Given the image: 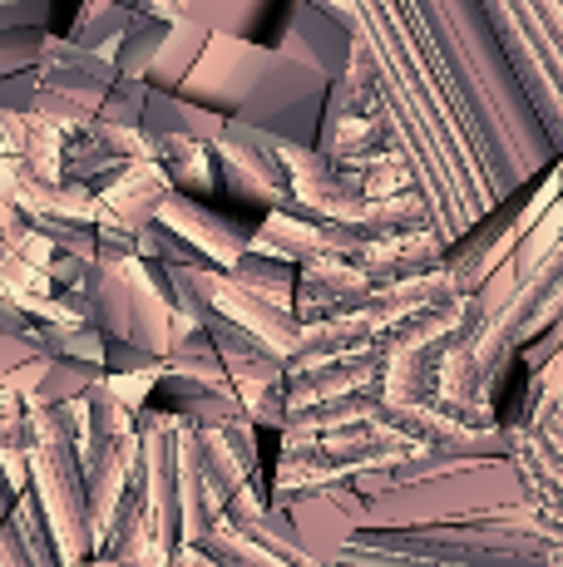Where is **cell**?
I'll return each mask as SVG.
<instances>
[{
    "label": "cell",
    "mask_w": 563,
    "mask_h": 567,
    "mask_svg": "<svg viewBox=\"0 0 563 567\" xmlns=\"http://www.w3.org/2000/svg\"><path fill=\"white\" fill-rule=\"evenodd\" d=\"M158 365V355H149L144 346L124 341V336H104V370H144Z\"/></svg>",
    "instance_id": "ffe728a7"
},
{
    "label": "cell",
    "mask_w": 563,
    "mask_h": 567,
    "mask_svg": "<svg viewBox=\"0 0 563 567\" xmlns=\"http://www.w3.org/2000/svg\"><path fill=\"white\" fill-rule=\"evenodd\" d=\"M30 494H35L40 514L55 533L60 563H84L94 558V528H90V504H84V474H80V450H74L70 430L60 420V405H30Z\"/></svg>",
    "instance_id": "7a4b0ae2"
},
{
    "label": "cell",
    "mask_w": 563,
    "mask_h": 567,
    "mask_svg": "<svg viewBox=\"0 0 563 567\" xmlns=\"http://www.w3.org/2000/svg\"><path fill=\"white\" fill-rule=\"evenodd\" d=\"M158 375H164V361H158V365H144V370H110V375H104V385H110L114 395L139 414V410L149 405V395L158 390Z\"/></svg>",
    "instance_id": "e0dca14e"
},
{
    "label": "cell",
    "mask_w": 563,
    "mask_h": 567,
    "mask_svg": "<svg viewBox=\"0 0 563 567\" xmlns=\"http://www.w3.org/2000/svg\"><path fill=\"white\" fill-rule=\"evenodd\" d=\"M104 375H110V370L94 365V361H74V355H35V361H25L20 370H10L0 385L20 390L30 405H70V400L90 395Z\"/></svg>",
    "instance_id": "9c48e42d"
},
{
    "label": "cell",
    "mask_w": 563,
    "mask_h": 567,
    "mask_svg": "<svg viewBox=\"0 0 563 567\" xmlns=\"http://www.w3.org/2000/svg\"><path fill=\"white\" fill-rule=\"evenodd\" d=\"M0 567H35V558H30V548L20 543V533H16V523H0Z\"/></svg>",
    "instance_id": "7402d4cb"
},
{
    "label": "cell",
    "mask_w": 563,
    "mask_h": 567,
    "mask_svg": "<svg viewBox=\"0 0 563 567\" xmlns=\"http://www.w3.org/2000/svg\"><path fill=\"white\" fill-rule=\"evenodd\" d=\"M519 10L524 25H519L514 74L544 118L549 138L563 148V0H519Z\"/></svg>",
    "instance_id": "277c9868"
},
{
    "label": "cell",
    "mask_w": 563,
    "mask_h": 567,
    "mask_svg": "<svg viewBox=\"0 0 563 567\" xmlns=\"http://www.w3.org/2000/svg\"><path fill=\"white\" fill-rule=\"evenodd\" d=\"M10 504H16V488H10V484H6V474H0V523H6Z\"/></svg>",
    "instance_id": "d4e9b609"
},
{
    "label": "cell",
    "mask_w": 563,
    "mask_h": 567,
    "mask_svg": "<svg viewBox=\"0 0 563 567\" xmlns=\"http://www.w3.org/2000/svg\"><path fill=\"white\" fill-rule=\"evenodd\" d=\"M139 468V424L124 434H90L80 444V474H84V504H90L94 548H104V533L119 508V494L129 488Z\"/></svg>",
    "instance_id": "5b68a950"
},
{
    "label": "cell",
    "mask_w": 563,
    "mask_h": 567,
    "mask_svg": "<svg viewBox=\"0 0 563 567\" xmlns=\"http://www.w3.org/2000/svg\"><path fill=\"white\" fill-rule=\"evenodd\" d=\"M0 474H6V484L16 488V494H25L30 488V450H0Z\"/></svg>",
    "instance_id": "603a6c76"
},
{
    "label": "cell",
    "mask_w": 563,
    "mask_h": 567,
    "mask_svg": "<svg viewBox=\"0 0 563 567\" xmlns=\"http://www.w3.org/2000/svg\"><path fill=\"white\" fill-rule=\"evenodd\" d=\"M35 355H40V346H35V336H30V326L25 331H0V380L25 361H35Z\"/></svg>",
    "instance_id": "d6986e66"
},
{
    "label": "cell",
    "mask_w": 563,
    "mask_h": 567,
    "mask_svg": "<svg viewBox=\"0 0 563 567\" xmlns=\"http://www.w3.org/2000/svg\"><path fill=\"white\" fill-rule=\"evenodd\" d=\"M267 6H273V0H188L183 16L198 20V25L213 30V35H247L253 40V30H257V20H263Z\"/></svg>",
    "instance_id": "7c38bea8"
},
{
    "label": "cell",
    "mask_w": 563,
    "mask_h": 567,
    "mask_svg": "<svg viewBox=\"0 0 563 567\" xmlns=\"http://www.w3.org/2000/svg\"><path fill=\"white\" fill-rule=\"evenodd\" d=\"M168 25H173L168 16H154L149 6H139L134 20L124 25V35H119L114 50H110L114 64H119V74H129V80H144L149 64H154V54H158V45H164Z\"/></svg>",
    "instance_id": "8fae6325"
},
{
    "label": "cell",
    "mask_w": 563,
    "mask_h": 567,
    "mask_svg": "<svg viewBox=\"0 0 563 567\" xmlns=\"http://www.w3.org/2000/svg\"><path fill=\"white\" fill-rule=\"evenodd\" d=\"M178 94L218 109L223 118L263 128L277 144H317L331 80L277 45H257L247 35H208Z\"/></svg>",
    "instance_id": "6da1fadb"
},
{
    "label": "cell",
    "mask_w": 563,
    "mask_h": 567,
    "mask_svg": "<svg viewBox=\"0 0 563 567\" xmlns=\"http://www.w3.org/2000/svg\"><path fill=\"white\" fill-rule=\"evenodd\" d=\"M70 567H119V563H110L104 553H94V558H84V563H70Z\"/></svg>",
    "instance_id": "484cf974"
},
{
    "label": "cell",
    "mask_w": 563,
    "mask_h": 567,
    "mask_svg": "<svg viewBox=\"0 0 563 567\" xmlns=\"http://www.w3.org/2000/svg\"><path fill=\"white\" fill-rule=\"evenodd\" d=\"M134 20V6H119V0H84L74 10V25H70V40L90 50H114V40L124 35V25Z\"/></svg>",
    "instance_id": "4fadbf2b"
},
{
    "label": "cell",
    "mask_w": 563,
    "mask_h": 567,
    "mask_svg": "<svg viewBox=\"0 0 563 567\" xmlns=\"http://www.w3.org/2000/svg\"><path fill=\"white\" fill-rule=\"evenodd\" d=\"M277 50L297 54L301 64L321 70L327 80H341L346 64H351L356 40H351V25H346L337 10L327 6V0H291Z\"/></svg>",
    "instance_id": "8992f818"
},
{
    "label": "cell",
    "mask_w": 563,
    "mask_h": 567,
    "mask_svg": "<svg viewBox=\"0 0 563 567\" xmlns=\"http://www.w3.org/2000/svg\"><path fill=\"white\" fill-rule=\"evenodd\" d=\"M35 70H16V74H0V109H10V114H30L35 109Z\"/></svg>",
    "instance_id": "ac0fdd59"
},
{
    "label": "cell",
    "mask_w": 563,
    "mask_h": 567,
    "mask_svg": "<svg viewBox=\"0 0 563 567\" xmlns=\"http://www.w3.org/2000/svg\"><path fill=\"white\" fill-rule=\"evenodd\" d=\"M35 430H30V400L20 390L0 385V450H30Z\"/></svg>",
    "instance_id": "2e32d148"
},
{
    "label": "cell",
    "mask_w": 563,
    "mask_h": 567,
    "mask_svg": "<svg viewBox=\"0 0 563 567\" xmlns=\"http://www.w3.org/2000/svg\"><path fill=\"white\" fill-rule=\"evenodd\" d=\"M173 188L164 163L158 158H134L114 173L110 183H100V213H94V227H124V233H139L144 223H154L158 203Z\"/></svg>",
    "instance_id": "ba28073f"
},
{
    "label": "cell",
    "mask_w": 563,
    "mask_h": 567,
    "mask_svg": "<svg viewBox=\"0 0 563 567\" xmlns=\"http://www.w3.org/2000/svg\"><path fill=\"white\" fill-rule=\"evenodd\" d=\"M104 558L119 563V567H173V548L149 528V523H139L129 538H119L114 548H104Z\"/></svg>",
    "instance_id": "5bb4252c"
},
{
    "label": "cell",
    "mask_w": 563,
    "mask_h": 567,
    "mask_svg": "<svg viewBox=\"0 0 563 567\" xmlns=\"http://www.w3.org/2000/svg\"><path fill=\"white\" fill-rule=\"evenodd\" d=\"M154 217L168 227V233H178L188 247H198L208 267H233V261L253 247V233H247V227H237L233 217L213 213L208 203H198L193 193H178V188L164 193V203H158Z\"/></svg>",
    "instance_id": "52a82bcc"
},
{
    "label": "cell",
    "mask_w": 563,
    "mask_h": 567,
    "mask_svg": "<svg viewBox=\"0 0 563 567\" xmlns=\"http://www.w3.org/2000/svg\"><path fill=\"white\" fill-rule=\"evenodd\" d=\"M144 100H149V80H129V74H119V80L110 84V94H104L100 114L104 124H144Z\"/></svg>",
    "instance_id": "9a60e30c"
},
{
    "label": "cell",
    "mask_w": 563,
    "mask_h": 567,
    "mask_svg": "<svg viewBox=\"0 0 563 567\" xmlns=\"http://www.w3.org/2000/svg\"><path fill=\"white\" fill-rule=\"evenodd\" d=\"M84 297H90V316L104 336H124L158 361L173 351V301L164 297L144 257H94Z\"/></svg>",
    "instance_id": "3957f363"
},
{
    "label": "cell",
    "mask_w": 563,
    "mask_h": 567,
    "mask_svg": "<svg viewBox=\"0 0 563 567\" xmlns=\"http://www.w3.org/2000/svg\"><path fill=\"white\" fill-rule=\"evenodd\" d=\"M208 35H213V30H203L198 20L173 16L164 45H158V54H154V64H149L144 80L154 84V90H178V84L188 80V70L198 64V54H203V45H208Z\"/></svg>",
    "instance_id": "30bf717a"
},
{
    "label": "cell",
    "mask_w": 563,
    "mask_h": 567,
    "mask_svg": "<svg viewBox=\"0 0 563 567\" xmlns=\"http://www.w3.org/2000/svg\"><path fill=\"white\" fill-rule=\"evenodd\" d=\"M25 124H30V114H10V109H0V154H20V144H25Z\"/></svg>",
    "instance_id": "cb8c5ba5"
},
{
    "label": "cell",
    "mask_w": 563,
    "mask_h": 567,
    "mask_svg": "<svg viewBox=\"0 0 563 567\" xmlns=\"http://www.w3.org/2000/svg\"><path fill=\"white\" fill-rule=\"evenodd\" d=\"M90 267L94 261H84V257H70V252H55L50 257V281H55V287H84V277H90Z\"/></svg>",
    "instance_id": "44dd1931"
}]
</instances>
